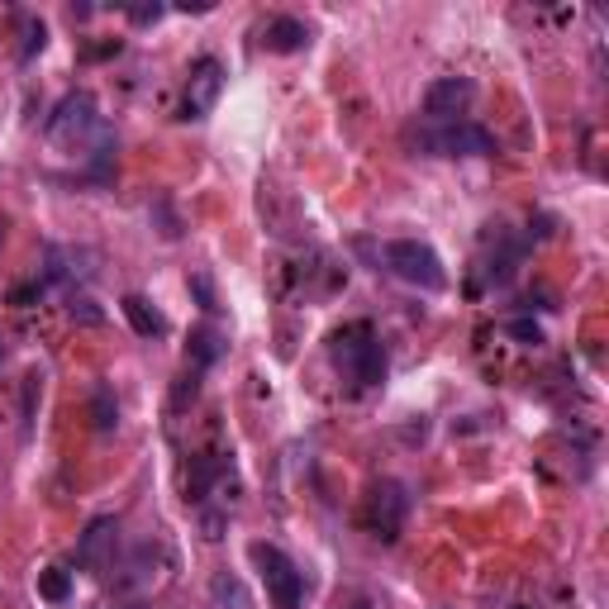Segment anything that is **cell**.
<instances>
[{"label":"cell","mask_w":609,"mask_h":609,"mask_svg":"<svg viewBox=\"0 0 609 609\" xmlns=\"http://www.w3.org/2000/svg\"><path fill=\"white\" fill-rule=\"evenodd\" d=\"M91 133H100V114H96V100L87 91H72L62 100V106L53 110V120H48V139H53L58 148H81L91 139Z\"/></svg>","instance_id":"obj_6"},{"label":"cell","mask_w":609,"mask_h":609,"mask_svg":"<svg viewBox=\"0 0 609 609\" xmlns=\"http://www.w3.org/2000/svg\"><path fill=\"white\" fill-rule=\"evenodd\" d=\"M510 333H515V338H523V343H543V329L529 325V319H515Z\"/></svg>","instance_id":"obj_20"},{"label":"cell","mask_w":609,"mask_h":609,"mask_svg":"<svg viewBox=\"0 0 609 609\" xmlns=\"http://www.w3.org/2000/svg\"><path fill=\"white\" fill-rule=\"evenodd\" d=\"M114 533H120V523L114 519H91V529L81 533V567H91V571H106L110 567V557H114Z\"/></svg>","instance_id":"obj_9"},{"label":"cell","mask_w":609,"mask_h":609,"mask_svg":"<svg viewBox=\"0 0 609 609\" xmlns=\"http://www.w3.org/2000/svg\"><path fill=\"white\" fill-rule=\"evenodd\" d=\"M352 609H371V605H367V600H358V605H352Z\"/></svg>","instance_id":"obj_23"},{"label":"cell","mask_w":609,"mask_h":609,"mask_svg":"<svg viewBox=\"0 0 609 609\" xmlns=\"http://www.w3.org/2000/svg\"><path fill=\"white\" fill-rule=\"evenodd\" d=\"M471 100H477V87H471L467 77H438L425 91V114L433 124H452L471 110Z\"/></svg>","instance_id":"obj_8"},{"label":"cell","mask_w":609,"mask_h":609,"mask_svg":"<svg viewBox=\"0 0 609 609\" xmlns=\"http://www.w3.org/2000/svg\"><path fill=\"white\" fill-rule=\"evenodd\" d=\"M219 352H224V343H219L214 329H196L191 333V371H206Z\"/></svg>","instance_id":"obj_13"},{"label":"cell","mask_w":609,"mask_h":609,"mask_svg":"<svg viewBox=\"0 0 609 609\" xmlns=\"http://www.w3.org/2000/svg\"><path fill=\"white\" fill-rule=\"evenodd\" d=\"M129 609H133V605H129Z\"/></svg>","instance_id":"obj_24"},{"label":"cell","mask_w":609,"mask_h":609,"mask_svg":"<svg viewBox=\"0 0 609 609\" xmlns=\"http://www.w3.org/2000/svg\"><path fill=\"white\" fill-rule=\"evenodd\" d=\"M410 143L425 148V152H433V158H490V152H496V139H490V129L471 124V120L410 129Z\"/></svg>","instance_id":"obj_2"},{"label":"cell","mask_w":609,"mask_h":609,"mask_svg":"<svg viewBox=\"0 0 609 609\" xmlns=\"http://www.w3.org/2000/svg\"><path fill=\"white\" fill-rule=\"evenodd\" d=\"M219 91H224V67L214 58H200L191 67V77H186V91H181V120H206L214 110Z\"/></svg>","instance_id":"obj_7"},{"label":"cell","mask_w":609,"mask_h":609,"mask_svg":"<svg viewBox=\"0 0 609 609\" xmlns=\"http://www.w3.org/2000/svg\"><path fill=\"white\" fill-rule=\"evenodd\" d=\"M367 529L371 538H381V543H396L400 529H405V515H410V490H405L400 481L381 477L377 486L367 490Z\"/></svg>","instance_id":"obj_5"},{"label":"cell","mask_w":609,"mask_h":609,"mask_svg":"<svg viewBox=\"0 0 609 609\" xmlns=\"http://www.w3.org/2000/svg\"><path fill=\"white\" fill-rule=\"evenodd\" d=\"M43 43H48V29H43L39 20H24V48H20V58L29 62V58H33V53H39V48H43Z\"/></svg>","instance_id":"obj_16"},{"label":"cell","mask_w":609,"mask_h":609,"mask_svg":"<svg viewBox=\"0 0 609 609\" xmlns=\"http://www.w3.org/2000/svg\"><path fill=\"white\" fill-rule=\"evenodd\" d=\"M6 229H10V224H6V214H0V248H6Z\"/></svg>","instance_id":"obj_22"},{"label":"cell","mask_w":609,"mask_h":609,"mask_svg":"<svg viewBox=\"0 0 609 609\" xmlns=\"http://www.w3.org/2000/svg\"><path fill=\"white\" fill-rule=\"evenodd\" d=\"M191 291L200 296V310H219V304H214V291H210V277H191Z\"/></svg>","instance_id":"obj_19"},{"label":"cell","mask_w":609,"mask_h":609,"mask_svg":"<svg viewBox=\"0 0 609 609\" xmlns=\"http://www.w3.org/2000/svg\"><path fill=\"white\" fill-rule=\"evenodd\" d=\"M210 609H252L248 586L233 577V571H219V577L210 581Z\"/></svg>","instance_id":"obj_12"},{"label":"cell","mask_w":609,"mask_h":609,"mask_svg":"<svg viewBox=\"0 0 609 609\" xmlns=\"http://www.w3.org/2000/svg\"><path fill=\"white\" fill-rule=\"evenodd\" d=\"M124 319L133 325V333H143V338H162L167 333V319H162V310H152V304L143 300V296H124Z\"/></svg>","instance_id":"obj_11"},{"label":"cell","mask_w":609,"mask_h":609,"mask_svg":"<svg viewBox=\"0 0 609 609\" xmlns=\"http://www.w3.org/2000/svg\"><path fill=\"white\" fill-rule=\"evenodd\" d=\"M67 310H72V319H81V325H100V310H96L87 296H72V304H67Z\"/></svg>","instance_id":"obj_18"},{"label":"cell","mask_w":609,"mask_h":609,"mask_svg":"<svg viewBox=\"0 0 609 609\" xmlns=\"http://www.w3.org/2000/svg\"><path fill=\"white\" fill-rule=\"evenodd\" d=\"M248 557H252V567H258V577H262L267 596H272L277 609H300V605H304V577H300V567H296L277 543H252Z\"/></svg>","instance_id":"obj_3"},{"label":"cell","mask_w":609,"mask_h":609,"mask_svg":"<svg viewBox=\"0 0 609 609\" xmlns=\"http://www.w3.org/2000/svg\"><path fill=\"white\" fill-rule=\"evenodd\" d=\"M196 391H200V371H191V377H181V386L172 391V410H181L186 400H196Z\"/></svg>","instance_id":"obj_17"},{"label":"cell","mask_w":609,"mask_h":609,"mask_svg":"<svg viewBox=\"0 0 609 609\" xmlns=\"http://www.w3.org/2000/svg\"><path fill=\"white\" fill-rule=\"evenodd\" d=\"M329 358H333V367L343 371L348 381H358V386L386 381V348H381V338H377V329H371L367 319L329 333Z\"/></svg>","instance_id":"obj_1"},{"label":"cell","mask_w":609,"mask_h":609,"mask_svg":"<svg viewBox=\"0 0 609 609\" xmlns=\"http://www.w3.org/2000/svg\"><path fill=\"white\" fill-rule=\"evenodd\" d=\"M39 596H43V600H53V605H62L67 596H72V577H67L62 567H48L43 577H39Z\"/></svg>","instance_id":"obj_15"},{"label":"cell","mask_w":609,"mask_h":609,"mask_svg":"<svg viewBox=\"0 0 609 609\" xmlns=\"http://www.w3.org/2000/svg\"><path fill=\"white\" fill-rule=\"evenodd\" d=\"M262 43L272 48V53H300V48L310 43V29H304L300 20H291V14H277V20L267 24Z\"/></svg>","instance_id":"obj_10"},{"label":"cell","mask_w":609,"mask_h":609,"mask_svg":"<svg viewBox=\"0 0 609 609\" xmlns=\"http://www.w3.org/2000/svg\"><path fill=\"white\" fill-rule=\"evenodd\" d=\"M386 267H391L405 286H419V291H443V286H448L443 258H438L429 243H419V239L386 243Z\"/></svg>","instance_id":"obj_4"},{"label":"cell","mask_w":609,"mask_h":609,"mask_svg":"<svg viewBox=\"0 0 609 609\" xmlns=\"http://www.w3.org/2000/svg\"><path fill=\"white\" fill-rule=\"evenodd\" d=\"M91 419H96L100 433H110L114 425H120V405H114L110 386H96V391H91Z\"/></svg>","instance_id":"obj_14"},{"label":"cell","mask_w":609,"mask_h":609,"mask_svg":"<svg viewBox=\"0 0 609 609\" xmlns=\"http://www.w3.org/2000/svg\"><path fill=\"white\" fill-rule=\"evenodd\" d=\"M129 20H133V24H158V20H162V6H133Z\"/></svg>","instance_id":"obj_21"}]
</instances>
